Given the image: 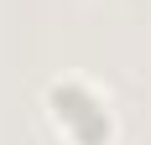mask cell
<instances>
[{"instance_id": "cell-1", "label": "cell", "mask_w": 151, "mask_h": 145, "mask_svg": "<svg viewBox=\"0 0 151 145\" xmlns=\"http://www.w3.org/2000/svg\"><path fill=\"white\" fill-rule=\"evenodd\" d=\"M47 119L68 145H115V109L89 78H52L47 83Z\"/></svg>"}]
</instances>
